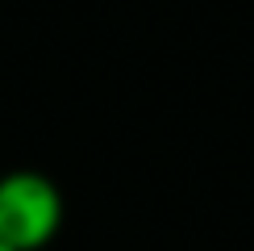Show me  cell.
<instances>
[{"label": "cell", "instance_id": "cell-1", "mask_svg": "<svg viewBox=\"0 0 254 251\" xmlns=\"http://www.w3.org/2000/svg\"><path fill=\"white\" fill-rule=\"evenodd\" d=\"M63 201L46 176L13 172L0 180V243L8 251H34L59 230Z\"/></svg>", "mask_w": 254, "mask_h": 251}, {"label": "cell", "instance_id": "cell-2", "mask_svg": "<svg viewBox=\"0 0 254 251\" xmlns=\"http://www.w3.org/2000/svg\"><path fill=\"white\" fill-rule=\"evenodd\" d=\"M0 251H8V247H4V243H0Z\"/></svg>", "mask_w": 254, "mask_h": 251}]
</instances>
